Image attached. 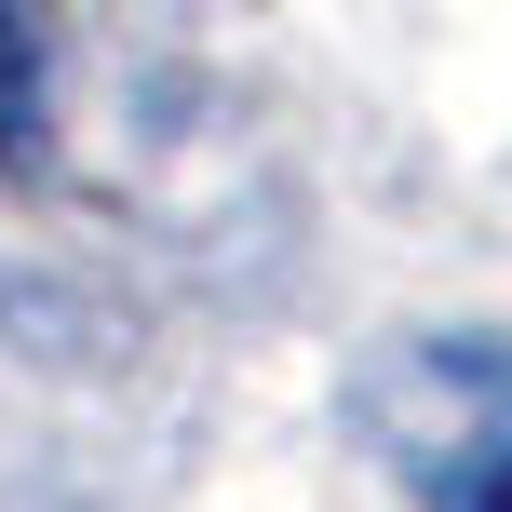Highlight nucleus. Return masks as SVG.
<instances>
[{"label":"nucleus","mask_w":512,"mask_h":512,"mask_svg":"<svg viewBox=\"0 0 512 512\" xmlns=\"http://www.w3.org/2000/svg\"><path fill=\"white\" fill-rule=\"evenodd\" d=\"M27 135H41V14L0 0V149H27Z\"/></svg>","instance_id":"obj_2"},{"label":"nucleus","mask_w":512,"mask_h":512,"mask_svg":"<svg viewBox=\"0 0 512 512\" xmlns=\"http://www.w3.org/2000/svg\"><path fill=\"white\" fill-rule=\"evenodd\" d=\"M364 445L418 512H512V337L432 324L364 378Z\"/></svg>","instance_id":"obj_1"}]
</instances>
